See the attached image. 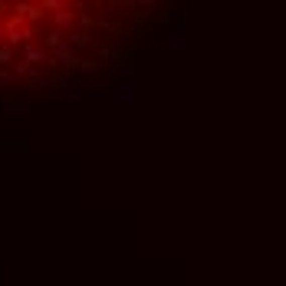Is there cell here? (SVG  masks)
<instances>
[{
	"instance_id": "obj_1",
	"label": "cell",
	"mask_w": 286,
	"mask_h": 286,
	"mask_svg": "<svg viewBox=\"0 0 286 286\" xmlns=\"http://www.w3.org/2000/svg\"><path fill=\"white\" fill-rule=\"evenodd\" d=\"M0 152H27V145H0Z\"/></svg>"
}]
</instances>
